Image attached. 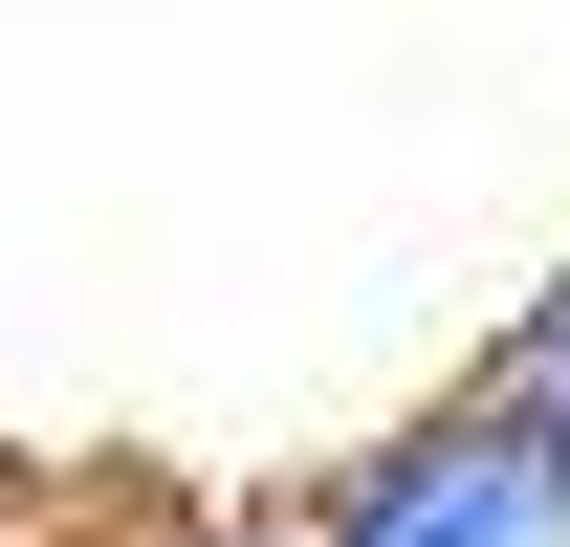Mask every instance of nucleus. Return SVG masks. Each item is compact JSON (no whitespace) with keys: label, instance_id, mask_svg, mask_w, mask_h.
Returning a JSON list of instances; mask_svg holds the SVG:
<instances>
[{"label":"nucleus","instance_id":"obj_1","mask_svg":"<svg viewBox=\"0 0 570 547\" xmlns=\"http://www.w3.org/2000/svg\"><path fill=\"white\" fill-rule=\"evenodd\" d=\"M307 547H570V438L461 372V395H417L395 438H352L307 481Z\"/></svg>","mask_w":570,"mask_h":547},{"label":"nucleus","instance_id":"obj_2","mask_svg":"<svg viewBox=\"0 0 570 547\" xmlns=\"http://www.w3.org/2000/svg\"><path fill=\"white\" fill-rule=\"evenodd\" d=\"M483 395H504V416H570V263H549V285L483 329Z\"/></svg>","mask_w":570,"mask_h":547},{"label":"nucleus","instance_id":"obj_3","mask_svg":"<svg viewBox=\"0 0 570 547\" xmlns=\"http://www.w3.org/2000/svg\"><path fill=\"white\" fill-rule=\"evenodd\" d=\"M154 547H307V481L285 504H198V526H154Z\"/></svg>","mask_w":570,"mask_h":547},{"label":"nucleus","instance_id":"obj_4","mask_svg":"<svg viewBox=\"0 0 570 547\" xmlns=\"http://www.w3.org/2000/svg\"><path fill=\"white\" fill-rule=\"evenodd\" d=\"M0 547H45V460H22V438H0Z\"/></svg>","mask_w":570,"mask_h":547},{"label":"nucleus","instance_id":"obj_5","mask_svg":"<svg viewBox=\"0 0 570 547\" xmlns=\"http://www.w3.org/2000/svg\"><path fill=\"white\" fill-rule=\"evenodd\" d=\"M549 438H570V416H549Z\"/></svg>","mask_w":570,"mask_h":547},{"label":"nucleus","instance_id":"obj_6","mask_svg":"<svg viewBox=\"0 0 570 547\" xmlns=\"http://www.w3.org/2000/svg\"><path fill=\"white\" fill-rule=\"evenodd\" d=\"M45 547H67V526H45Z\"/></svg>","mask_w":570,"mask_h":547}]
</instances>
